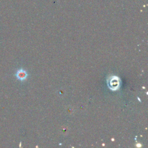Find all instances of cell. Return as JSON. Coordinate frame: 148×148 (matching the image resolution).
Listing matches in <instances>:
<instances>
[{
  "label": "cell",
  "instance_id": "obj_1",
  "mask_svg": "<svg viewBox=\"0 0 148 148\" xmlns=\"http://www.w3.org/2000/svg\"><path fill=\"white\" fill-rule=\"evenodd\" d=\"M120 84V80L117 76H112L108 80V85L109 87L112 90H117Z\"/></svg>",
  "mask_w": 148,
  "mask_h": 148
},
{
  "label": "cell",
  "instance_id": "obj_2",
  "mask_svg": "<svg viewBox=\"0 0 148 148\" xmlns=\"http://www.w3.org/2000/svg\"><path fill=\"white\" fill-rule=\"evenodd\" d=\"M15 76L18 80L23 82V81H24L27 79V77L28 76V73H27V71H25L24 69H19L17 70V71L15 73Z\"/></svg>",
  "mask_w": 148,
  "mask_h": 148
}]
</instances>
